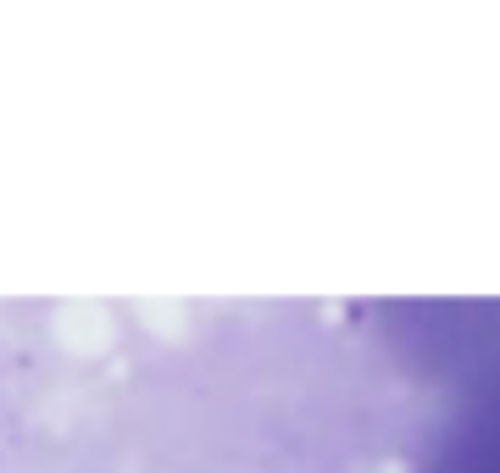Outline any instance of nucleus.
I'll return each instance as SVG.
<instances>
[{"label": "nucleus", "mask_w": 500, "mask_h": 473, "mask_svg": "<svg viewBox=\"0 0 500 473\" xmlns=\"http://www.w3.org/2000/svg\"><path fill=\"white\" fill-rule=\"evenodd\" d=\"M373 318L412 368L445 378L467 406H500V301H412Z\"/></svg>", "instance_id": "1"}]
</instances>
